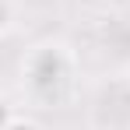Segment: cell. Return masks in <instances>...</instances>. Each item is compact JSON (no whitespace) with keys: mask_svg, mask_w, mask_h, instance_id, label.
I'll use <instances>...</instances> for the list:
<instances>
[{"mask_svg":"<svg viewBox=\"0 0 130 130\" xmlns=\"http://www.w3.org/2000/svg\"><path fill=\"white\" fill-rule=\"evenodd\" d=\"M21 88L42 106L63 102L77 88V60L63 42H42L21 60Z\"/></svg>","mask_w":130,"mask_h":130,"instance_id":"1","label":"cell"}]
</instances>
